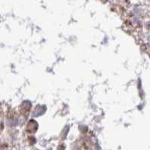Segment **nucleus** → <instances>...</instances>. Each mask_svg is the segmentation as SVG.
<instances>
[]
</instances>
